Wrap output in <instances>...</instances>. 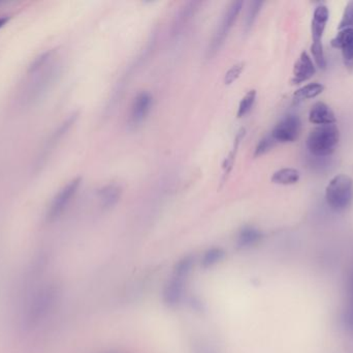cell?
I'll return each instance as SVG.
<instances>
[{"label":"cell","mask_w":353,"mask_h":353,"mask_svg":"<svg viewBox=\"0 0 353 353\" xmlns=\"http://www.w3.org/2000/svg\"><path fill=\"white\" fill-rule=\"evenodd\" d=\"M323 90H325V86L321 83L315 82L305 85L294 93V104H300L306 99H314L321 95Z\"/></svg>","instance_id":"obj_20"},{"label":"cell","mask_w":353,"mask_h":353,"mask_svg":"<svg viewBox=\"0 0 353 353\" xmlns=\"http://www.w3.org/2000/svg\"><path fill=\"white\" fill-rule=\"evenodd\" d=\"M325 200L333 211H343L353 201V182L345 174L335 176L325 189Z\"/></svg>","instance_id":"obj_4"},{"label":"cell","mask_w":353,"mask_h":353,"mask_svg":"<svg viewBox=\"0 0 353 353\" xmlns=\"http://www.w3.org/2000/svg\"><path fill=\"white\" fill-rule=\"evenodd\" d=\"M81 184H82V178H76L58 191L48 207L47 213H46L48 221H55L63 215L64 211L68 209L76 195L78 194Z\"/></svg>","instance_id":"obj_6"},{"label":"cell","mask_w":353,"mask_h":353,"mask_svg":"<svg viewBox=\"0 0 353 353\" xmlns=\"http://www.w3.org/2000/svg\"><path fill=\"white\" fill-rule=\"evenodd\" d=\"M79 113L74 112L72 115L68 116L65 120L60 124V126L52 133L51 136L48 138L43 144V149H41V153H39V157L37 159V164H35V168L37 170L41 169L47 163L48 158L52 155L54 151H55L56 146L61 142L62 139L68 134L70 128L74 126L76 124L77 120H78Z\"/></svg>","instance_id":"obj_8"},{"label":"cell","mask_w":353,"mask_h":353,"mask_svg":"<svg viewBox=\"0 0 353 353\" xmlns=\"http://www.w3.org/2000/svg\"><path fill=\"white\" fill-rule=\"evenodd\" d=\"M275 145L276 141L274 140L271 134L263 137V138H261V140H259V142L257 143L256 147H255L254 157L259 158L261 157V155H265V153H269V151H271Z\"/></svg>","instance_id":"obj_24"},{"label":"cell","mask_w":353,"mask_h":353,"mask_svg":"<svg viewBox=\"0 0 353 353\" xmlns=\"http://www.w3.org/2000/svg\"><path fill=\"white\" fill-rule=\"evenodd\" d=\"M201 6V2H187L176 16L173 26H172V35H175V37L181 35L184 29H186L189 24L192 22Z\"/></svg>","instance_id":"obj_12"},{"label":"cell","mask_w":353,"mask_h":353,"mask_svg":"<svg viewBox=\"0 0 353 353\" xmlns=\"http://www.w3.org/2000/svg\"><path fill=\"white\" fill-rule=\"evenodd\" d=\"M56 294L57 292L54 286H47L34 296L26 315V325L28 327L37 325L47 315L55 302Z\"/></svg>","instance_id":"obj_7"},{"label":"cell","mask_w":353,"mask_h":353,"mask_svg":"<svg viewBox=\"0 0 353 353\" xmlns=\"http://www.w3.org/2000/svg\"><path fill=\"white\" fill-rule=\"evenodd\" d=\"M334 48L341 49L342 57L346 68L353 70V29L347 28L340 30V32L332 39Z\"/></svg>","instance_id":"obj_11"},{"label":"cell","mask_w":353,"mask_h":353,"mask_svg":"<svg viewBox=\"0 0 353 353\" xmlns=\"http://www.w3.org/2000/svg\"><path fill=\"white\" fill-rule=\"evenodd\" d=\"M340 140V131L336 124L315 128L307 139V149L313 157L327 158L335 153Z\"/></svg>","instance_id":"obj_2"},{"label":"cell","mask_w":353,"mask_h":353,"mask_svg":"<svg viewBox=\"0 0 353 353\" xmlns=\"http://www.w3.org/2000/svg\"><path fill=\"white\" fill-rule=\"evenodd\" d=\"M316 73V66L313 62L312 58L307 52H303L299 59L294 64V76H292V84H301L312 78Z\"/></svg>","instance_id":"obj_13"},{"label":"cell","mask_w":353,"mask_h":353,"mask_svg":"<svg viewBox=\"0 0 353 353\" xmlns=\"http://www.w3.org/2000/svg\"><path fill=\"white\" fill-rule=\"evenodd\" d=\"M347 28L353 29V1L348 2L347 6H345L341 22L339 24V30Z\"/></svg>","instance_id":"obj_27"},{"label":"cell","mask_w":353,"mask_h":353,"mask_svg":"<svg viewBox=\"0 0 353 353\" xmlns=\"http://www.w3.org/2000/svg\"><path fill=\"white\" fill-rule=\"evenodd\" d=\"M153 95L149 91H141L134 97L128 118V124L132 128H138L148 118L153 108Z\"/></svg>","instance_id":"obj_10"},{"label":"cell","mask_w":353,"mask_h":353,"mask_svg":"<svg viewBox=\"0 0 353 353\" xmlns=\"http://www.w3.org/2000/svg\"><path fill=\"white\" fill-rule=\"evenodd\" d=\"M246 136V128H241L236 134V137L234 139V144H232V151L228 153V157L222 164V171H223V178H222V184L228 180V175L232 172V168H234V161H236V155H238L239 147H240L241 142L243 139Z\"/></svg>","instance_id":"obj_17"},{"label":"cell","mask_w":353,"mask_h":353,"mask_svg":"<svg viewBox=\"0 0 353 353\" xmlns=\"http://www.w3.org/2000/svg\"><path fill=\"white\" fill-rule=\"evenodd\" d=\"M184 279L173 276L163 288V300L168 307H176L182 300Z\"/></svg>","instance_id":"obj_16"},{"label":"cell","mask_w":353,"mask_h":353,"mask_svg":"<svg viewBox=\"0 0 353 353\" xmlns=\"http://www.w3.org/2000/svg\"><path fill=\"white\" fill-rule=\"evenodd\" d=\"M62 72V64L56 50H48L39 54L29 64L26 80L20 93L23 107L37 105L53 88Z\"/></svg>","instance_id":"obj_1"},{"label":"cell","mask_w":353,"mask_h":353,"mask_svg":"<svg viewBox=\"0 0 353 353\" xmlns=\"http://www.w3.org/2000/svg\"><path fill=\"white\" fill-rule=\"evenodd\" d=\"M10 17L8 16H3L0 17V29L3 28L4 26H6V24H8V21H10Z\"/></svg>","instance_id":"obj_28"},{"label":"cell","mask_w":353,"mask_h":353,"mask_svg":"<svg viewBox=\"0 0 353 353\" xmlns=\"http://www.w3.org/2000/svg\"><path fill=\"white\" fill-rule=\"evenodd\" d=\"M244 68L245 62H239V64L232 66V68L226 72L225 76H224V84L230 85L236 82V81L240 78L242 73L244 72Z\"/></svg>","instance_id":"obj_26"},{"label":"cell","mask_w":353,"mask_h":353,"mask_svg":"<svg viewBox=\"0 0 353 353\" xmlns=\"http://www.w3.org/2000/svg\"><path fill=\"white\" fill-rule=\"evenodd\" d=\"M302 130V122L294 114L284 116L272 131L271 136L276 143L294 142L299 138Z\"/></svg>","instance_id":"obj_9"},{"label":"cell","mask_w":353,"mask_h":353,"mask_svg":"<svg viewBox=\"0 0 353 353\" xmlns=\"http://www.w3.org/2000/svg\"><path fill=\"white\" fill-rule=\"evenodd\" d=\"M329 8L325 4L317 6L313 15L312 23H311V32H312L313 43L311 46V53L313 55L315 64L321 70L327 68V59H325V51H323V37L329 21Z\"/></svg>","instance_id":"obj_5"},{"label":"cell","mask_w":353,"mask_h":353,"mask_svg":"<svg viewBox=\"0 0 353 353\" xmlns=\"http://www.w3.org/2000/svg\"><path fill=\"white\" fill-rule=\"evenodd\" d=\"M192 263L193 259L190 256L184 257V258L181 259L176 263L175 269H174V276L185 279L188 276L189 271H191Z\"/></svg>","instance_id":"obj_25"},{"label":"cell","mask_w":353,"mask_h":353,"mask_svg":"<svg viewBox=\"0 0 353 353\" xmlns=\"http://www.w3.org/2000/svg\"><path fill=\"white\" fill-rule=\"evenodd\" d=\"M243 6H244V2L236 0V1L230 2L224 10L221 20H220L216 30L214 31L213 37H212L211 41L208 45L207 51H205V57L208 59H211L214 56L217 55L218 52L223 47L230 31L234 28V24L238 21Z\"/></svg>","instance_id":"obj_3"},{"label":"cell","mask_w":353,"mask_h":353,"mask_svg":"<svg viewBox=\"0 0 353 353\" xmlns=\"http://www.w3.org/2000/svg\"><path fill=\"white\" fill-rule=\"evenodd\" d=\"M224 252L220 248L209 249L207 252L203 254V259H201V265L203 267H213L216 263H219L223 258Z\"/></svg>","instance_id":"obj_23"},{"label":"cell","mask_w":353,"mask_h":353,"mask_svg":"<svg viewBox=\"0 0 353 353\" xmlns=\"http://www.w3.org/2000/svg\"><path fill=\"white\" fill-rule=\"evenodd\" d=\"M265 2L252 1L249 3V8H247L246 15L244 19V32H250L253 25L256 22L259 15L261 14V8H263Z\"/></svg>","instance_id":"obj_21"},{"label":"cell","mask_w":353,"mask_h":353,"mask_svg":"<svg viewBox=\"0 0 353 353\" xmlns=\"http://www.w3.org/2000/svg\"><path fill=\"white\" fill-rule=\"evenodd\" d=\"M256 90L251 89L242 97L240 104H239L238 112H236L238 118L244 117L252 110L255 101H256Z\"/></svg>","instance_id":"obj_22"},{"label":"cell","mask_w":353,"mask_h":353,"mask_svg":"<svg viewBox=\"0 0 353 353\" xmlns=\"http://www.w3.org/2000/svg\"><path fill=\"white\" fill-rule=\"evenodd\" d=\"M263 238L261 230L252 226H246L240 230L236 238V244L240 248H249L254 246Z\"/></svg>","instance_id":"obj_18"},{"label":"cell","mask_w":353,"mask_h":353,"mask_svg":"<svg viewBox=\"0 0 353 353\" xmlns=\"http://www.w3.org/2000/svg\"><path fill=\"white\" fill-rule=\"evenodd\" d=\"M300 178L301 173L299 170L294 169V168H283V169L274 172L271 180L272 182L276 184L292 186V184H296Z\"/></svg>","instance_id":"obj_19"},{"label":"cell","mask_w":353,"mask_h":353,"mask_svg":"<svg viewBox=\"0 0 353 353\" xmlns=\"http://www.w3.org/2000/svg\"><path fill=\"white\" fill-rule=\"evenodd\" d=\"M350 296H352V311H350V316H352V321H353V276L352 281H350Z\"/></svg>","instance_id":"obj_29"},{"label":"cell","mask_w":353,"mask_h":353,"mask_svg":"<svg viewBox=\"0 0 353 353\" xmlns=\"http://www.w3.org/2000/svg\"><path fill=\"white\" fill-rule=\"evenodd\" d=\"M122 188L115 182L112 184H105L103 188L99 189L97 192V197H99V204H101L103 209H111L119 202L120 198L122 196Z\"/></svg>","instance_id":"obj_15"},{"label":"cell","mask_w":353,"mask_h":353,"mask_svg":"<svg viewBox=\"0 0 353 353\" xmlns=\"http://www.w3.org/2000/svg\"><path fill=\"white\" fill-rule=\"evenodd\" d=\"M309 120L311 124L325 126V124H334L337 122L333 109L323 102H317L311 108L309 113Z\"/></svg>","instance_id":"obj_14"}]
</instances>
